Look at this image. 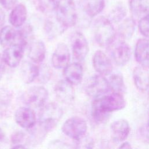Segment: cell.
<instances>
[{"label":"cell","mask_w":149,"mask_h":149,"mask_svg":"<svg viewBox=\"0 0 149 149\" xmlns=\"http://www.w3.org/2000/svg\"><path fill=\"white\" fill-rule=\"evenodd\" d=\"M86 94L93 98L100 97L107 94L110 90L109 84L104 76L96 74L90 77L84 84Z\"/></svg>","instance_id":"7"},{"label":"cell","mask_w":149,"mask_h":149,"mask_svg":"<svg viewBox=\"0 0 149 149\" xmlns=\"http://www.w3.org/2000/svg\"><path fill=\"white\" fill-rule=\"evenodd\" d=\"M55 11L56 19L66 29L76 24L77 14L73 0H59Z\"/></svg>","instance_id":"5"},{"label":"cell","mask_w":149,"mask_h":149,"mask_svg":"<svg viewBox=\"0 0 149 149\" xmlns=\"http://www.w3.org/2000/svg\"><path fill=\"white\" fill-rule=\"evenodd\" d=\"M133 79L136 87L144 92L149 88V72L147 69L139 65L133 70Z\"/></svg>","instance_id":"18"},{"label":"cell","mask_w":149,"mask_h":149,"mask_svg":"<svg viewBox=\"0 0 149 149\" xmlns=\"http://www.w3.org/2000/svg\"><path fill=\"white\" fill-rule=\"evenodd\" d=\"M73 55L76 59L83 61L86 57L89 47L87 39L80 32H74L70 39Z\"/></svg>","instance_id":"10"},{"label":"cell","mask_w":149,"mask_h":149,"mask_svg":"<svg viewBox=\"0 0 149 149\" xmlns=\"http://www.w3.org/2000/svg\"><path fill=\"white\" fill-rule=\"evenodd\" d=\"M111 60L118 66L126 65L131 58V49L125 40L116 33L115 38L107 47Z\"/></svg>","instance_id":"3"},{"label":"cell","mask_w":149,"mask_h":149,"mask_svg":"<svg viewBox=\"0 0 149 149\" xmlns=\"http://www.w3.org/2000/svg\"><path fill=\"white\" fill-rule=\"evenodd\" d=\"M27 17V9L24 5L19 3L15 6L9 15L10 23L15 27L23 26Z\"/></svg>","instance_id":"19"},{"label":"cell","mask_w":149,"mask_h":149,"mask_svg":"<svg viewBox=\"0 0 149 149\" xmlns=\"http://www.w3.org/2000/svg\"><path fill=\"white\" fill-rule=\"evenodd\" d=\"M105 0H86L84 10L87 15L93 17L100 13L104 9Z\"/></svg>","instance_id":"27"},{"label":"cell","mask_w":149,"mask_h":149,"mask_svg":"<svg viewBox=\"0 0 149 149\" xmlns=\"http://www.w3.org/2000/svg\"><path fill=\"white\" fill-rule=\"evenodd\" d=\"M63 115L62 108L55 102L44 105L38 115V125L48 133L52 130Z\"/></svg>","instance_id":"2"},{"label":"cell","mask_w":149,"mask_h":149,"mask_svg":"<svg viewBox=\"0 0 149 149\" xmlns=\"http://www.w3.org/2000/svg\"><path fill=\"white\" fill-rule=\"evenodd\" d=\"M110 90L112 92L123 94L126 91V86L123 76L121 73L115 72L111 73L108 80Z\"/></svg>","instance_id":"26"},{"label":"cell","mask_w":149,"mask_h":149,"mask_svg":"<svg viewBox=\"0 0 149 149\" xmlns=\"http://www.w3.org/2000/svg\"><path fill=\"white\" fill-rule=\"evenodd\" d=\"M138 28L143 36L149 38V13L140 18L138 24Z\"/></svg>","instance_id":"31"},{"label":"cell","mask_w":149,"mask_h":149,"mask_svg":"<svg viewBox=\"0 0 149 149\" xmlns=\"http://www.w3.org/2000/svg\"><path fill=\"white\" fill-rule=\"evenodd\" d=\"M70 58V52L68 46L65 43H59L52 54V65L56 69H64L69 64Z\"/></svg>","instance_id":"15"},{"label":"cell","mask_w":149,"mask_h":149,"mask_svg":"<svg viewBox=\"0 0 149 149\" xmlns=\"http://www.w3.org/2000/svg\"><path fill=\"white\" fill-rule=\"evenodd\" d=\"M63 75L65 80L72 84L77 85L80 83L83 79V66L78 62L68 64L64 68Z\"/></svg>","instance_id":"17"},{"label":"cell","mask_w":149,"mask_h":149,"mask_svg":"<svg viewBox=\"0 0 149 149\" xmlns=\"http://www.w3.org/2000/svg\"><path fill=\"white\" fill-rule=\"evenodd\" d=\"M46 48L41 40H37L30 44L28 52L29 58L36 63L42 62L45 56Z\"/></svg>","instance_id":"20"},{"label":"cell","mask_w":149,"mask_h":149,"mask_svg":"<svg viewBox=\"0 0 149 149\" xmlns=\"http://www.w3.org/2000/svg\"><path fill=\"white\" fill-rule=\"evenodd\" d=\"M51 75V69L47 65H42V66H39V74L37 79L40 83H47L49 80Z\"/></svg>","instance_id":"32"},{"label":"cell","mask_w":149,"mask_h":149,"mask_svg":"<svg viewBox=\"0 0 149 149\" xmlns=\"http://www.w3.org/2000/svg\"><path fill=\"white\" fill-rule=\"evenodd\" d=\"M134 58L140 66L149 69V38L144 37L137 40L134 48Z\"/></svg>","instance_id":"14"},{"label":"cell","mask_w":149,"mask_h":149,"mask_svg":"<svg viewBox=\"0 0 149 149\" xmlns=\"http://www.w3.org/2000/svg\"><path fill=\"white\" fill-rule=\"evenodd\" d=\"M25 137V134L22 132H16L11 136V142L13 145L15 146L12 147L13 148H24L23 144H20V143L24 140Z\"/></svg>","instance_id":"33"},{"label":"cell","mask_w":149,"mask_h":149,"mask_svg":"<svg viewBox=\"0 0 149 149\" xmlns=\"http://www.w3.org/2000/svg\"><path fill=\"white\" fill-rule=\"evenodd\" d=\"M126 100L122 94L112 92L95 98L91 104V115L97 123L108 119L110 113L123 109Z\"/></svg>","instance_id":"1"},{"label":"cell","mask_w":149,"mask_h":149,"mask_svg":"<svg viewBox=\"0 0 149 149\" xmlns=\"http://www.w3.org/2000/svg\"><path fill=\"white\" fill-rule=\"evenodd\" d=\"M15 119L20 127L30 129L36 123V116L34 111L30 107H20L15 113Z\"/></svg>","instance_id":"12"},{"label":"cell","mask_w":149,"mask_h":149,"mask_svg":"<svg viewBox=\"0 0 149 149\" xmlns=\"http://www.w3.org/2000/svg\"><path fill=\"white\" fill-rule=\"evenodd\" d=\"M139 135L142 141L149 144V121L140 127Z\"/></svg>","instance_id":"34"},{"label":"cell","mask_w":149,"mask_h":149,"mask_svg":"<svg viewBox=\"0 0 149 149\" xmlns=\"http://www.w3.org/2000/svg\"><path fill=\"white\" fill-rule=\"evenodd\" d=\"M44 29L48 36L53 38L63 33L66 28L58 21L55 16L54 18H48L46 20Z\"/></svg>","instance_id":"22"},{"label":"cell","mask_w":149,"mask_h":149,"mask_svg":"<svg viewBox=\"0 0 149 149\" xmlns=\"http://www.w3.org/2000/svg\"><path fill=\"white\" fill-rule=\"evenodd\" d=\"M59 0H37V6L43 13H49L55 10Z\"/></svg>","instance_id":"30"},{"label":"cell","mask_w":149,"mask_h":149,"mask_svg":"<svg viewBox=\"0 0 149 149\" xmlns=\"http://www.w3.org/2000/svg\"><path fill=\"white\" fill-rule=\"evenodd\" d=\"M5 65H6V63H5V62L2 58V56L0 55V79L1 78L3 74L5 71Z\"/></svg>","instance_id":"36"},{"label":"cell","mask_w":149,"mask_h":149,"mask_svg":"<svg viewBox=\"0 0 149 149\" xmlns=\"http://www.w3.org/2000/svg\"><path fill=\"white\" fill-rule=\"evenodd\" d=\"M112 138L118 142L125 140L128 137L130 127L129 122L124 119H120L113 122L110 126Z\"/></svg>","instance_id":"16"},{"label":"cell","mask_w":149,"mask_h":149,"mask_svg":"<svg viewBox=\"0 0 149 149\" xmlns=\"http://www.w3.org/2000/svg\"><path fill=\"white\" fill-rule=\"evenodd\" d=\"M119 148H131L132 146H131V144L130 143H129L128 141H125L122 144H120V146H119Z\"/></svg>","instance_id":"38"},{"label":"cell","mask_w":149,"mask_h":149,"mask_svg":"<svg viewBox=\"0 0 149 149\" xmlns=\"http://www.w3.org/2000/svg\"><path fill=\"white\" fill-rule=\"evenodd\" d=\"M93 65L95 71L100 74H110L113 69L112 60L105 52L97 51L93 56Z\"/></svg>","instance_id":"11"},{"label":"cell","mask_w":149,"mask_h":149,"mask_svg":"<svg viewBox=\"0 0 149 149\" xmlns=\"http://www.w3.org/2000/svg\"><path fill=\"white\" fill-rule=\"evenodd\" d=\"M54 91L57 100L62 103H70L74 98L75 91L73 84L66 80H61L57 82Z\"/></svg>","instance_id":"13"},{"label":"cell","mask_w":149,"mask_h":149,"mask_svg":"<svg viewBox=\"0 0 149 149\" xmlns=\"http://www.w3.org/2000/svg\"><path fill=\"white\" fill-rule=\"evenodd\" d=\"M17 39V31L10 26H6L0 29V45L8 47L15 43Z\"/></svg>","instance_id":"23"},{"label":"cell","mask_w":149,"mask_h":149,"mask_svg":"<svg viewBox=\"0 0 149 149\" xmlns=\"http://www.w3.org/2000/svg\"><path fill=\"white\" fill-rule=\"evenodd\" d=\"M21 72L23 80L29 84L37 79L39 74V66L32 62L26 61L22 64Z\"/></svg>","instance_id":"21"},{"label":"cell","mask_w":149,"mask_h":149,"mask_svg":"<svg viewBox=\"0 0 149 149\" xmlns=\"http://www.w3.org/2000/svg\"><path fill=\"white\" fill-rule=\"evenodd\" d=\"M127 14V9L122 3H118L111 10L108 18L113 23H118L123 20Z\"/></svg>","instance_id":"29"},{"label":"cell","mask_w":149,"mask_h":149,"mask_svg":"<svg viewBox=\"0 0 149 149\" xmlns=\"http://www.w3.org/2000/svg\"><path fill=\"white\" fill-rule=\"evenodd\" d=\"M5 14L4 11L0 8V29H1L5 23Z\"/></svg>","instance_id":"37"},{"label":"cell","mask_w":149,"mask_h":149,"mask_svg":"<svg viewBox=\"0 0 149 149\" xmlns=\"http://www.w3.org/2000/svg\"><path fill=\"white\" fill-rule=\"evenodd\" d=\"M22 28L17 31V40L19 42L25 47L29 43H31L34 38L33 28L30 24L23 25Z\"/></svg>","instance_id":"28"},{"label":"cell","mask_w":149,"mask_h":149,"mask_svg":"<svg viewBox=\"0 0 149 149\" xmlns=\"http://www.w3.org/2000/svg\"><path fill=\"white\" fill-rule=\"evenodd\" d=\"M62 130L69 137L78 141L86 136L87 124L84 119L79 116H73L64 122Z\"/></svg>","instance_id":"6"},{"label":"cell","mask_w":149,"mask_h":149,"mask_svg":"<svg viewBox=\"0 0 149 149\" xmlns=\"http://www.w3.org/2000/svg\"><path fill=\"white\" fill-rule=\"evenodd\" d=\"M17 0H0L1 5L6 9H12L16 3Z\"/></svg>","instance_id":"35"},{"label":"cell","mask_w":149,"mask_h":149,"mask_svg":"<svg viewBox=\"0 0 149 149\" xmlns=\"http://www.w3.org/2000/svg\"><path fill=\"white\" fill-rule=\"evenodd\" d=\"M136 23L132 17L124 19L120 24L117 34L125 40L130 39L134 34Z\"/></svg>","instance_id":"24"},{"label":"cell","mask_w":149,"mask_h":149,"mask_svg":"<svg viewBox=\"0 0 149 149\" xmlns=\"http://www.w3.org/2000/svg\"><path fill=\"white\" fill-rule=\"evenodd\" d=\"M116 33L112 23L108 17L101 16L94 23V38L102 47H107L113 40Z\"/></svg>","instance_id":"4"},{"label":"cell","mask_w":149,"mask_h":149,"mask_svg":"<svg viewBox=\"0 0 149 149\" xmlns=\"http://www.w3.org/2000/svg\"><path fill=\"white\" fill-rule=\"evenodd\" d=\"M24 48L25 46L19 42L8 46L2 55L6 65L11 68L19 65L23 56Z\"/></svg>","instance_id":"9"},{"label":"cell","mask_w":149,"mask_h":149,"mask_svg":"<svg viewBox=\"0 0 149 149\" xmlns=\"http://www.w3.org/2000/svg\"><path fill=\"white\" fill-rule=\"evenodd\" d=\"M129 8L136 17H143L149 13L148 0H130Z\"/></svg>","instance_id":"25"},{"label":"cell","mask_w":149,"mask_h":149,"mask_svg":"<svg viewBox=\"0 0 149 149\" xmlns=\"http://www.w3.org/2000/svg\"><path fill=\"white\" fill-rule=\"evenodd\" d=\"M48 97V91L44 87L33 86L24 92L22 100L29 107L40 108L45 104Z\"/></svg>","instance_id":"8"}]
</instances>
